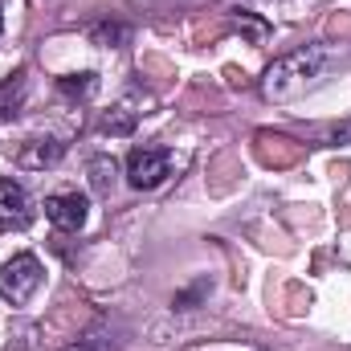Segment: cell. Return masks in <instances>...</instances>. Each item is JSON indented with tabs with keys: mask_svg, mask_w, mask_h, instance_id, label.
Returning a JSON list of instances; mask_svg holds the SVG:
<instances>
[{
	"mask_svg": "<svg viewBox=\"0 0 351 351\" xmlns=\"http://www.w3.org/2000/svg\"><path fill=\"white\" fill-rule=\"evenodd\" d=\"M331 49L327 45H302L294 53H282L262 78V98L265 102H294L311 86H319V78L327 74Z\"/></svg>",
	"mask_w": 351,
	"mask_h": 351,
	"instance_id": "obj_1",
	"label": "cell"
},
{
	"mask_svg": "<svg viewBox=\"0 0 351 351\" xmlns=\"http://www.w3.org/2000/svg\"><path fill=\"white\" fill-rule=\"evenodd\" d=\"M45 282V265L37 262L33 254H16L0 265V298L12 306H25Z\"/></svg>",
	"mask_w": 351,
	"mask_h": 351,
	"instance_id": "obj_2",
	"label": "cell"
},
{
	"mask_svg": "<svg viewBox=\"0 0 351 351\" xmlns=\"http://www.w3.org/2000/svg\"><path fill=\"white\" fill-rule=\"evenodd\" d=\"M168 176H172V156L164 147H131V156H127V184L131 188L152 192Z\"/></svg>",
	"mask_w": 351,
	"mask_h": 351,
	"instance_id": "obj_3",
	"label": "cell"
},
{
	"mask_svg": "<svg viewBox=\"0 0 351 351\" xmlns=\"http://www.w3.org/2000/svg\"><path fill=\"white\" fill-rule=\"evenodd\" d=\"M90 217V204L82 192H58V196H45V221L62 233H78Z\"/></svg>",
	"mask_w": 351,
	"mask_h": 351,
	"instance_id": "obj_4",
	"label": "cell"
},
{
	"mask_svg": "<svg viewBox=\"0 0 351 351\" xmlns=\"http://www.w3.org/2000/svg\"><path fill=\"white\" fill-rule=\"evenodd\" d=\"M33 221V200L16 180H0V229H25Z\"/></svg>",
	"mask_w": 351,
	"mask_h": 351,
	"instance_id": "obj_5",
	"label": "cell"
},
{
	"mask_svg": "<svg viewBox=\"0 0 351 351\" xmlns=\"http://www.w3.org/2000/svg\"><path fill=\"white\" fill-rule=\"evenodd\" d=\"M62 156H66V143L53 139V135H45V139H29V143L16 152V164H21L25 172H45V168H53Z\"/></svg>",
	"mask_w": 351,
	"mask_h": 351,
	"instance_id": "obj_6",
	"label": "cell"
},
{
	"mask_svg": "<svg viewBox=\"0 0 351 351\" xmlns=\"http://www.w3.org/2000/svg\"><path fill=\"white\" fill-rule=\"evenodd\" d=\"M139 114H147L143 102H139V98H123L119 106H110V110L102 114V131H106V135H131L135 123H139Z\"/></svg>",
	"mask_w": 351,
	"mask_h": 351,
	"instance_id": "obj_7",
	"label": "cell"
},
{
	"mask_svg": "<svg viewBox=\"0 0 351 351\" xmlns=\"http://www.w3.org/2000/svg\"><path fill=\"white\" fill-rule=\"evenodd\" d=\"M114 176H119L114 160H106V156H94V160H90V184H94L98 192H110V188H114Z\"/></svg>",
	"mask_w": 351,
	"mask_h": 351,
	"instance_id": "obj_8",
	"label": "cell"
},
{
	"mask_svg": "<svg viewBox=\"0 0 351 351\" xmlns=\"http://www.w3.org/2000/svg\"><path fill=\"white\" fill-rule=\"evenodd\" d=\"M114 348H119V343L110 339V331H106V327H94V331H86L70 351H114Z\"/></svg>",
	"mask_w": 351,
	"mask_h": 351,
	"instance_id": "obj_9",
	"label": "cell"
},
{
	"mask_svg": "<svg viewBox=\"0 0 351 351\" xmlns=\"http://www.w3.org/2000/svg\"><path fill=\"white\" fill-rule=\"evenodd\" d=\"M90 41H94V45H123V41H127V25H110V21H102V25L90 29Z\"/></svg>",
	"mask_w": 351,
	"mask_h": 351,
	"instance_id": "obj_10",
	"label": "cell"
},
{
	"mask_svg": "<svg viewBox=\"0 0 351 351\" xmlns=\"http://www.w3.org/2000/svg\"><path fill=\"white\" fill-rule=\"evenodd\" d=\"M90 90H94V74H70V78H62V94L86 98Z\"/></svg>",
	"mask_w": 351,
	"mask_h": 351,
	"instance_id": "obj_11",
	"label": "cell"
},
{
	"mask_svg": "<svg viewBox=\"0 0 351 351\" xmlns=\"http://www.w3.org/2000/svg\"><path fill=\"white\" fill-rule=\"evenodd\" d=\"M323 143H327V147H348L351 143V119L348 123H339V127H331V131L323 135Z\"/></svg>",
	"mask_w": 351,
	"mask_h": 351,
	"instance_id": "obj_12",
	"label": "cell"
},
{
	"mask_svg": "<svg viewBox=\"0 0 351 351\" xmlns=\"http://www.w3.org/2000/svg\"><path fill=\"white\" fill-rule=\"evenodd\" d=\"M204 294V282H196L192 290H184V294H176V311H192V302Z\"/></svg>",
	"mask_w": 351,
	"mask_h": 351,
	"instance_id": "obj_13",
	"label": "cell"
},
{
	"mask_svg": "<svg viewBox=\"0 0 351 351\" xmlns=\"http://www.w3.org/2000/svg\"><path fill=\"white\" fill-rule=\"evenodd\" d=\"M0 33H4V12H0Z\"/></svg>",
	"mask_w": 351,
	"mask_h": 351,
	"instance_id": "obj_14",
	"label": "cell"
}]
</instances>
